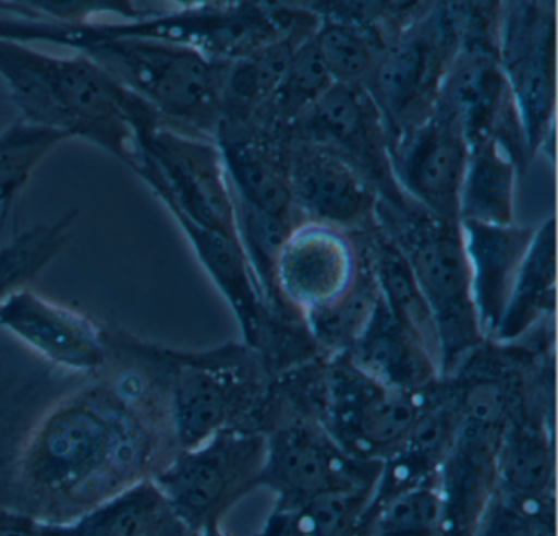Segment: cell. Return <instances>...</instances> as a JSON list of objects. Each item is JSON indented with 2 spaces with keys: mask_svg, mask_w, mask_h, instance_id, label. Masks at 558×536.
<instances>
[{
  "mask_svg": "<svg viewBox=\"0 0 558 536\" xmlns=\"http://www.w3.org/2000/svg\"><path fill=\"white\" fill-rule=\"evenodd\" d=\"M143 353L146 372L89 382L32 427L14 461L19 513L70 522L151 480L181 451L158 345L143 342Z\"/></svg>",
  "mask_w": 558,
  "mask_h": 536,
  "instance_id": "1",
  "label": "cell"
},
{
  "mask_svg": "<svg viewBox=\"0 0 558 536\" xmlns=\"http://www.w3.org/2000/svg\"><path fill=\"white\" fill-rule=\"evenodd\" d=\"M0 80L21 122L86 140L132 171L140 158L138 133L161 119L86 55L58 57L0 38Z\"/></svg>",
  "mask_w": 558,
  "mask_h": 536,
  "instance_id": "2",
  "label": "cell"
},
{
  "mask_svg": "<svg viewBox=\"0 0 558 536\" xmlns=\"http://www.w3.org/2000/svg\"><path fill=\"white\" fill-rule=\"evenodd\" d=\"M375 227L403 254L429 306L439 340L440 371H452L486 342L476 319L460 222L439 217L404 198H378Z\"/></svg>",
  "mask_w": 558,
  "mask_h": 536,
  "instance_id": "3",
  "label": "cell"
},
{
  "mask_svg": "<svg viewBox=\"0 0 558 536\" xmlns=\"http://www.w3.org/2000/svg\"><path fill=\"white\" fill-rule=\"evenodd\" d=\"M70 50L99 64L153 107L166 126L215 142L231 63L192 48L136 38H89Z\"/></svg>",
  "mask_w": 558,
  "mask_h": 536,
  "instance_id": "4",
  "label": "cell"
},
{
  "mask_svg": "<svg viewBox=\"0 0 558 536\" xmlns=\"http://www.w3.org/2000/svg\"><path fill=\"white\" fill-rule=\"evenodd\" d=\"M161 356L179 450L198 446L231 428L263 433L274 376L256 349L244 343L204 352L161 346Z\"/></svg>",
  "mask_w": 558,
  "mask_h": 536,
  "instance_id": "5",
  "label": "cell"
},
{
  "mask_svg": "<svg viewBox=\"0 0 558 536\" xmlns=\"http://www.w3.org/2000/svg\"><path fill=\"white\" fill-rule=\"evenodd\" d=\"M424 395L387 388L348 355L322 356L302 382L306 412L349 454L368 463H381L410 433Z\"/></svg>",
  "mask_w": 558,
  "mask_h": 536,
  "instance_id": "6",
  "label": "cell"
},
{
  "mask_svg": "<svg viewBox=\"0 0 558 536\" xmlns=\"http://www.w3.org/2000/svg\"><path fill=\"white\" fill-rule=\"evenodd\" d=\"M460 48V2H429L385 48L364 87L380 110L391 142L433 112Z\"/></svg>",
  "mask_w": 558,
  "mask_h": 536,
  "instance_id": "7",
  "label": "cell"
},
{
  "mask_svg": "<svg viewBox=\"0 0 558 536\" xmlns=\"http://www.w3.org/2000/svg\"><path fill=\"white\" fill-rule=\"evenodd\" d=\"M263 433L260 489L274 493V509H293L329 493L371 490L377 483L380 463L349 454L315 418L283 401L274 384Z\"/></svg>",
  "mask_w": 558,
  "mask_h": 536,
  "instance_id": "8",
  "label": "cell"
},
{
  "mask_svg": "<svg viewBox=\"0 0 558 536\" xmlns=\"http://www.w3.org/2000/svg\"><path fill=\"white\" fill-rule=\"evenodd\" d=\"M133 172L146 182L172 217L236 238L233 191L214 140L156 120L138 133Z\"/></svg>",
  "mask_w": 558,
  "mask_h": 536,
  "instance_id": "9",
  "label": "cell"
},
{
  "mask_svg": "<svg viewBox=\"0 0 558 536\" xmlns=\"http://www.w3.org/2000/svg\"><path fill=\"white\" fill-rule=\"evenodd\" d=\"M266 434L247 428L220 431L198 446L178 451L153 477L174 515L198 533L260 489Z\"/></svg>",
  "mask_w": 558,
  "mask_h": 536,
  "instance_id": "10",
  "label": "cell"
},
{
  "mask_svg": "<svg viewBox=\"0 0 558 536\" xmlns=\"http://www.w3.org/2000/svg\"><path fill=\"white\" fill-rule=\"evenodd\" d=\"M498 60L524 127L529 150H554L555 4L502 2Z\"/></svg>",
  "mask_w": 558,
  "mask_h": 536,
  "instance_id": "11",
  "label": "cell"
},
{
  "mask_svg": "<svg viewBox=\"0 0 558 536\" xmlns=\"http://www.w3.org/2000/svg\"><path fill=\"white\" fill-rule=\"evenodd\" d=\"M283 135L308 140L341 156L380 199L404 198L391 171L390 133L364 86L332 84Z\"/></svg>",
  "mask_w": 558,
  "mask_h": 536,
  "instance_id": "12",
  "label": "cell"
},
{
  "mask_svg": "<svg viewBox=\"0 0 558 536\" xmlns=\"http://www.w3.org/2000/svg\"><path fill=\"white\" fill-rule=\"evenodd\" d=\"M364 263L361 235L302 222L287 238L276 264L280 310L303 320L331 306L354 286Z\"/></svg>",
  "mask_w": 558,
  "mask_h": 536,
  "instance_id": "13",
  "label": "cell"
},
{
  "mask_svg": "<svg viewBox=\"0 0 558 536\" xmlns=\"http://www.w3.org/2000/svg\"><path fill=\"white\" fill-rule=\"evenodd\" d=\"M470 145L459 120L440 106L391 142L395 182L410 201L439 217L459 221L460 191Z\"/></svg>",
  "mask_w": 558,
  "mask_h": 536,
  "instance_id": "14",
  "label": "cell"
},
{
  "mask_svg": "<svg viewBox=\"0 0 558 536\" xmlns=\"http://www.w3.org/2000/svg\"><path fill=\"white\" fill-rule=\"evenodd\" d=\"M287 178L295 214L303 222L364 234L375 225L378 192L341 156L299 139L282 135Z\"/></svg>",
  "mask_w": 558,
  "mask_h": 536,
  "instance_id": "15",
  "label": "cell"
},
{
  "mask_svg": "<svg viewBox=\"0 0 558 536\" xmlns=\"http://www.w3.org/2000/svg\"><path fill=\"white\" fill-rule=\"evenodd\" d=\"M436 104L459 120L470 150L495 140L525 171L532 158L531 150L498 53L482 48H460Z\"/></svg>",
  "mask_w": 558,
  "mask_h": 536,
  "instance_id": "16",
  "label": "cell"
},
{
  "mask_svg": "<svg viewBox=\"0 0 558 536\" xmlns=\"http://www.w3.org/2000/svg\"><path fill=\"white\" fill-rule=\"evenodd\" d=\"M457 415L456 440L437 479V536H475L495 493L499 443L509 420L480 408H460Z\"/></svg>",
  "mask_w": 558,
  "mask_h": 536,
  "instance_id": "17",
  "label": "cell"
},
{
  "mask_svg": "<svg viewBox=\"0 0 558 536\" xmlns=\"http://www.w3.org/2000/svg\"><path fill=\"white\" fill-rule=\"evenodd\" d=\"M0 326L66 371L97 374L112 361V335L104 326L25 286L0 300Z\"/></svg>",
  "mask_w": 558,
  "mask_h": 536,
  "instance_id": "18",
  "label": "cell"
},
{
  "mask_svg": "<svg viewBox=\"0 0 558 536\" xmlns=\"http://www.w3.org/2000/svg\"><path fill=\"white\" fill-rule=\"evenodd\" d=\"M495 492L557 497L555 376L537 382L512 410L499 443Z\"/></svg>",
  "mask_w": 558,
  "mask_h": 536,
  "instance_id": "19",
  "label": "cell"
},
{
  "mask_svg": "<svg viewBox=\"0 0 558 536\" xmlns=\"http://www.w3.org/2000/svg\"><path fill=\"white\" fill-rule=\"evenodd\" d=\"M215 143L234 198L274 217L302 224L290 194L282 135L251 120L221 119Z\"/></svg>",
  "mask_w": 558,
  "mask_h": 536,
  "instance_id": "20",
  "label": "cell"
},
{
  "mask_svg": "<svg viewBox=\"0 0 558 536\" xmlns=\"http://www.w3.org/2000/svg\"><path fill=\"white\" fill-rule=\"evenodd\" d=\"M457 427L459 415L439 379L424 395L423 408L410 433L381 461L367 512L411 490L437 486Z\"/></svg>",
  "mask_w": 558,
  "mask_h": 536,
  "instance_id": "21",
  "label": "cell"
},
{
  "mask_svg": "<svg viewBox=\"0 0 558 536\" xmlns=\"http://www.w3.org/2000/svg\"><path fill=\"white\" fill-rule=\"evenodd\" d=\"M460 227L476 319L485 340H492L537 227L518 222L512 225L460 222Z\"/></svg>",
  "mask_w": 558,
  "mask_h": 536,
  "instance_id": "22",
  "label": "cell"
},
{
  "mask_svg": "<svg viewBox=\"0 0 558 536\" xmlns=\"http://www.w3.org/2000/svg\"><path fill=\"white\" fill-rule=\"evenodd\" d=\"M198 261L234 313L244 345L264 348L280 313L274 312L236 238L175 218Z\"/></svg>",
  "mask_w": 558,
  "mask_h": 536,
  "instance_id": "23",
  "label": "cell"
},
{
  "mask_svg": "<svg viewBox=\"0 0 558 536\" xmlns=\"http://www.w3.org/2000/svg\"><path fill=\"white\" fill-rule=\"evenodd\" d=\"M345 355L362 371L404 394H424L442 378L439 358L388 310L381 297L364 332Z\"/></svg>",
  "mask_w": 558,
  "mask_h": 536,
  "instance_id": "24",
  "label": "cell"
},
{
  "mask_svg": "<svg viewBox=\"0 0 558 536\" xmlns=\"http://www.w3.org/2000/svg\"><path fill=\"white\" fill-rule=\"evenodd\" d=\"M557 310V222L554 215L535 228L534 240L525 254L512 286L511 296L488 342H521L541 326L555 323Z\"/></svg>",
  "mask_w": 558,
  "mask_h": 536,
  "instance_id": "25",
  "label": "cell"
},
{
  "mask_svg": "<svg viewBox=\"0 0 558 536\" xmlns=\"http://www.w3.org/2000/svg\"><path fill=\"white\" fill-rule=\"evenodd\" d=\"M175 519L161 490L145 480L70 522L41 520V536H153Z\"/></svg>",
  "mask_w": 558,
  "mask_h": 536,
  "instance_id": "26",
  "label": "cell"
},
{
  "mask_svg": "<svg viewBox=\"0 0 558 536\" xmlns=\"http://www.w3.org/2000/svg\"><path fill=\"white\" fill-rule=\"evenodd\" d=\"M318 24V15L310 11L308 17L302 24L296 25L276 44L263 48L250 58L231 63L225 87L223 119H253L269 103L282 83L296 51L315 35Z\"/></svg>",
  "mask_w": 558,
  "mask_h": 536,
  "instance_id": "27",
  "label": "cell"
},
{
  "mask_svg": "<svg viewBox=\"0 0 558 536\" xmlns=\"http://www.w3.org/2000/svg\"><path fill=\"white\" fill-rule=\"evenodd\" d=\"M521 171L514 156L495 140L473 146L460 191L459 221L515 224V182Z\"/></svg>",
  "mask_w": 558,
  "mask_h": 536,
  "instance_id": "28",
  "label": "cell"
},
{
  "mask_svg": "<svg viewBox=\"0 0 558 536\" xmlns=\"http://www.w3.org/2000/svg\"><path fill=\"white\" fill-rule=\"evenodd\" d=\"M359 235L364 241L385 306L429 346L440 362L439 340L433 313L403 254L375 225L371 230Z\"/></svg>",
  "mask_w": 558,
  "mask_h": 536,
  "instance_id": "29",
  "label": "cell"
},
{
  "mask_svg": "<svg viewBox=\"0 0 558 536\" xmlns=\"http://www.w3.org/2000/svg\"><path fill=\"white\" fill-rule=\"evenodd\" d=\"M371 490L329 493L293 509H274L254 536H362Z\"/></svg>",
  "mask_w": 558,
  "mask_h": 536,
  "instance_id": "30",
  "label": "cell"
},
{
  "mask_svg": "<svg viewBox=\"0 0 558 536\" xmlns=\"http://www.w3.org/2000/svg\"><path fill=\"white\" fill-rule=\"evenodd\" d=\"M378 300L380 290L365 251L364 267L354 286L331 306L306 315L303 322L323 355H345L364 332Z\"/></svg>",
  "mask_w": 558,
  "mask_h": 536,
  "instance_id": "31",
  "label": "cell"
},
{
  "mask_svg": "<svg viewBox=\"0 0 558 536\" xmlns=\"http://www.w3.org/2000/svg\"><path fill=\"white\" fill-rule=\"evenodd\" d=\"M332 84L312 37L296 51L282 83L251 122L283 135Z\"/></svg>",
  "mask_w": 558,
  "mask_h": 536,
  "instance_id": "32",
  "label": "cell"
},
{
  "mask_svg": "<svg viewBox=\"0 0 558 536\" xmlns=\"http://www.w3.org/2000/svg\"><path fill=\"white\" fill-rule=\"evenodd\" d=\"M77 211L22 231L0 250V300L44 271L70 240Z\"/></svg>",
  "mask_w": 558,
  "mask_h": 536,
  "instance_id": "33",
  "label": "cell"
},
{
  "mask_svg": "<svg viewBox=\"0 0 558 536\" xmlns=\"http://www.w3.org/2000/svg\"><path fill=\"white\" fill-rule=\"evenodd\" d=\"M64 140L60 133L21 120L0 133V201L4 211L27 184L38 163Z\"/></svg>",
  "mask_w": 558,
  "mask_h": 536,
  "instance_id": "34",
  "label": "cell"
},
{
  "mask_svg": "<svg viewBox=\"0 0 558 536\" xmlns=\"http://www.w3.org/2000/svg\"><path fill=\"white\" fill-rule=\"evenodd\" d=\"M475 536H557V497L521 499L495 492Z\"/></svg>",
  "mask_w": 558,
  "mask_h": 536,
  "instance_id": "35",
  "label": "cell"
},
{
  "mask_svg": "<svg viewBox=\"0 0 558 536\" xmlns=\"http://www.w3.org/2000/svg\"><path fill=\"white\" fill-rule=\"evenodd\" d=\"M439 535L437 486L411 490L365 513L362 536Z\"/></svg>",
  "mask_w": 558,
  "mask_h": 536,
  "instance_id": "36",
  "label": "cell"
},
{
  "mask_svg": "<svg viewBox=\"0 0 558 536\" xmlns=\"http://www.w3.org/2000/svg\"><path fill=\"white\" fill-rule=\"evenodd\" d=\"M197 536H230L223 529V525L221 523H210V525L204 526L201 532L197 533Z\"/></svg>",
  "mask_w": 558,
  "mask_h": 536,
  "instance_id": "37",
  "label": "cell"
},
{
  "mask_svg": "<svg viewBox=\"0 0 558 536\" xmlns=\"http://www.w3.org/2000/svg\"><path fill=\"white\" fill-rule=\"evenodd\" d=\"M0 209H4V204H2V201H0Z\"/></svg>",
  "mask_w": 558,
  "mask_h": 536,
  "instance_id": "38",
  "label": "cell"
}]
</instances>
